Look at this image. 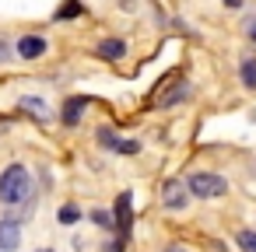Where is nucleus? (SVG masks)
Listing matches in <instances>:
<instances>
[{
  "label": "nucleus",
  "instance_id": "f257e3e1",
  "mask_svg": "<svg viewBox=\"0 0 256 252\" xmlns=\"http://www.w3.org/2000/svg\"><path fill=\"white\" fill-rule=\"evenodd\" d=\"M25 196H32V175L25 165H8L0 172V203L4 207H18Z\"/></svg>",
  "mask_w": 256,
  "mask_h": 252
},
{
  "label": "nucleus",
  "instance_id": "f03ea898",
  "mask_svg": "<svg viewBox=\"0 0 256 252\" xmlns=\"http://www.w3.org/2000/svg\"><path fill=\"white\" fill-rule=\"evenodd\" d=\"M186 189H190V196H196V200H218V196L228 193V182H224L221 175H214V172H193V175L186 179Z\"/></svg>",
  "mask_w": 256,
  "mask_h": 252
},
{
  "label": "nucleus",
  "instance_id": "7ed1b4c3",
  "mask_svg": "<svg viewBox=\"0 0 256 252\" xmlns=\"http://www.w3.org/2000/svg\"><path fill=\"white\" fill-rule=\"evenodd\" d=\"M98 147H106V151H116V154H137V151H140V140L120 137V133H112L109 126H102V130H98Z\"/></svg>",
  "mask_w": 256,
  "mask_h": 252
},
{
  "label": "nucleus",
  "instance_id": "20e7f679",
  "mask_svg": "<svg viewBox=\"0 0 256 252\" xmlns=\"http://www.w3.org/2000/svg\"><path fill=\"white\" fill-rule=\"evenodd\" d=\"M186 203H190V189H186L182 182L168 179V182L162 186V207H165V210H186Z\"/></svg>",
  "mask_w": 256,
  "mask_h": 252
},
{
  "label": "nucleus",
  "instance_id": "39448f33",
  "mask_svg": "<svg viewBox=\"0 0 256 252\" xmlns=\"http://www.w3.org/2000/svg\"><path fill=\"white\" fill-rule=\"evenodd\" d=\"M22 245V224L14 217H4L0 221V252H18Z\"/></svg>",
  "mask_w": 256,
  "mask_h": 252
},
{
  "label": "nucleus",
  "instance_id": "423d86ee",
  "mask_svg": "<svg viewBox=\"0 0 256 252\" xmlns=\"http://www.w3.org/2000/svg\"><path fill=\"white\" fill-rule=\"evenodd\" d=\"M14 53L22 60H39V56H46V39L42 35H22L14 42Z\"/></svg>",
  "mask_w": 256,
  "mask_h": 252
},
{
  "label": "nucleus",
  "instance_id": "0eeeda50",
  "mask_svg": "<svg viewBox=\"0 0 256 252\" xmlns=\"http://www.w3.org/2000/svg\"><path fill=\"white\" fill-rule=\"evenodd\" d=\"M116 231L123 235V238H130V224H134V214H130V193H120L116 196Z\"/></svg>",
  "mask_w": 256,
  "mask_h": 252
},
{
  "label": "nucleus",
  "instance_id": "6e6552de",
  "mask_svg": "<svg viewBox=\"0 0 256 252\" xmlns=\"http://www.w3.org/2000/svg\"><path fill=\"white\" fill-rule=\"evenodd\" d=\"M95 56H98V60L116 63V60H123V56H126V42H123V39H102V42H98V49H95Z\"/></svg>",
  "mask_w": 256,
  "mask_h": 252
},
{
  "label": "nucleus",
  "instance_id": "1a4fd4ad",
  "mask_svg": "<svg viewBox=\"0 0 256 252\" xmlns=\"http://www.w3.org/2000/svg\"><path fill=\"white\" fill-rule=\"evenodd\" d=\"M84 109H88V98H67L64 102V123L67 126H78L81 116H84Z\"/></svg>",
  "mask_w": 256,
  "mask_h": 252
},
{
  "label": "nucleus",
  "instance_id": "9d476101",
  "mask_svg": "<svg viewBox=\"0 0 256 252\" xmlns=\"http://www.w3.org/2000/svg\"><path fill=\"white\" fill-rule=\"evenodd\" d=\"M238 77H242V84H246V88H252V91H256V56H246V60L238 63Z\"/></svg>",
  "mask_w": 256,
  "mask_h": 252
},
{
  "label": "nucleus",
  "instance_id": "9b49d317",
  "mask_svg": "<svg viewBox=\"0 0 256 252\" xmlns=\"http://www.w3.org/2000/svg\"><path fill=\"white\" fill-rule=\"evenodd\" d=\"M84 7H81V0H67V4L56 11V21H70V18H81Z\"/></svg>",
  "mask_w": 256,
  "mask_h": 252
},
{
  "label": "nucleus",
  "instance_id": "f8f14e48",
  "mask_svg": "<svg viewBox=\"0 0 256 252\" xmlns=\"http://www.w3.org/2000/svg\"><path fill=\"white\" fill-rule=\"evenodd\" d=\"M92 221H95V228H102V231H109V228H116V217L109 214V210H102V207H95L92 214H88Z\"/></svg>",
  "mask_w": 256,
  "mask_h": 252
},
{
  "label": "nucleus",
  "instance_id": "ddd939ff",
  "mask_svg": "<svg viewBox=\"0 0 256 252\" xmlns=\"http://www.w3.org/2000/svg\"><path fill=\"white\" fill-rule=\"evenodd\" d=\"M186 95H190V84H186V81H179L168 95H162V105H176V102H182Z\"/></svg>",
  "mask_w": 256,
  "mask_h": 252
},
{
  "label": "nucleus",
  "instance_id": "4468645a",
  "mask_svg": "<svg viewBox=\"0 0 256 252\" xmlns=\"http://www.w3.org/2000/svg\"><path fill=\"white\" fill-rule=\"evenodd\" d=\"M56 217H60V224H67V228H70V224H78V221H81V207H74V203H64Z\"/></svg>",
  "mask_w": 256,
  "mask_h": 252
},
{
  "label": "nucleus",
  "instance_id": "2eb2a0df",
  "mask_svg": "<svg viewBox=\"0 0 256 252\" xmlns=\"http://www.w3.org/2000/svg\"><path fill=\"white\" fill-rule=\"evenodd\" d=\"M18 105H22V109H28L32 116H39V119H46V102H42V98H32V95H28V98H22Z\"/></svg>",
  "mask_w": 256,
  "mask_h": 252
},
{
  "label": "nucleus",
  "instance_id": "dca6fc26",
  "mask_svg": "<svg viewBox=\"0 0 256 252\" xmlns=\"http://www.w3.org/2000/svg\"><path fill=\"white\" fill-rule=\"evenodd\" d=\"M235 242H238V249H242V252H256V231L242 228V231L235 235Z\"/></svg>",
  "mask_w": 256,
  "mask_h": 252
},
{
  "label": "nucleus",
  "instance_id": "f3484780",
  "mask_svg": "<svg viewBox=\"0 0 256 252\" xmlns=\"http://www.w3.org/2000/svg\"><path fill=\"white\" fill-rule=\"evenodd\" d=\"M123 249H126V238L120 235L116 242H106V249H102V252H123Z\"/></svg>",
  "mask_w": 256,
  "mask_h": 252
},
{
  "label": "nucleus",
  "instance_id": "a211bd4d",
  "mask_svg": "<svg viewBox=\"0 0 256 252\" xmlns=\"http://www.w3.org/2000/svg\"><path fill=\"white\" fill-rule=\"evenodd\" d=\"M246 32H249V39L256 42V18H252V21H246Z\"/></svg>",
  "mask_w": 256,
  "mask_h": 252
},
{
  "label": "nucleus",
  "instance_id": "6ab92c4d",
  "mask_svg": "<svg viewBox=\"0 0 256 252\" xmlns=\"http://www.w3.org/2000/svg\"><path fill=\"white\" fill-rule=\"evenodd\" d=\"M4 60H11V56H8V42L0 39V63H4Z\"/></svg>",
  "mask_w": 256,
  "mask_h": 252
},
{
  "label": "nucleus",
  "instance_id": "aec40b11",
  "mask_svg": "<svg viewBox=\"0 0 256 252\" xmlns=\"http://www.w3.org/2000/svg\"><path fill=\"white\" fill-rule=\"evenodd\" d=\"M224 7H232V11H238V7H242V0H224Z\"/></svg>",
  "mask_w": 256,
  "mask_h": 252
},
{
  "label": "nucleus",
  "instance_id": "412c9836",
  "mask_svg": "<svg viewBox=\"0 0 256 252\" xmlns=\"http://www.w3.org/2000/svg\"><path fill=\"white\" fill-rule=\"evenodd\" d=\"M165 252H190V249H186V245H168Z\"/></svg>",
  "mask_w": 256,
  "mask_h": 252
},
{
  "label": "nucleus",
  "instance_id": "4be33fe9",
  "mask_svg": "<svg viewBox=\"0 0 256 252\" xmlns=\"http://www.w3.org/2000/svg\"><path fill=\"white\" fill-rule=\"evenodd\" d=\"M39 252H53V249H39Z\"/></svg>",
  "mask_w": 256,
  "mask_h": 252
}]
</instances>
